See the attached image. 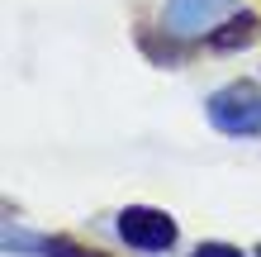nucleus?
Returning <instances> with one entry per match:
<instances>
[{
  "instance_id": "nucleus-1",
  "label": "nucleus",
  "mask_w": 261,
  "mask_h": 257,
  "mask_svg": "<svg viewBox=\"0 0 261 257\" xmlns=\"http://www.w3.org/2000/svg\"><path fill=\"white\" fill-rule=\"evenodd\" d=\"M209 124L233 133V138H256L261 133V86L256 81H228L209 96Z\"/></svg>"
},
{
  "instance_id": "nucleus-2",
  "label": "nucleus",
  "mask_w": 261,
  "mask_h": 257,
  "mask_svg": "<svg viewBox=\"0 0 261 257\" xmlns=\"http://www.w3.org/2000/svg\"><path fill=\"white\" fill-rule=\"evenodd\" d=\"M119 238L138 252H166L176 243V219L152 205H128L119 209Z\"/></svg>"
},
{
  "instance_id": "nucleus-3",
  "label": "nucleus",
  "mask_w": 261,
  "mask_h": 257,
  "mask_svg": "<svg viewBox=\"0 0 261 257\" xmlns=\"http://www.w3.org/2000/svg\"><path fill=\"white\" fill-rule=\"evenodd\" d=\"M228 10V0H166V29L171 34H199Z\"/></svg>"
},
{
  "instance_id": "nucleus-4",
  "label": "nucleus",
  "mask_w": 261,
  "mask_h": 257,
  "mask_svg": "<svg viewBox=\"0 0 261 257\" xmlns=\"http://www.w3.org/2000/svg\"><path fill=\"white\" fill-rule=\"evenodd\" d=\"M256 38H261V19H256V14H238V19H228L223 29L209 34V48L233 53V48H252Z\"/></svg>"
},
{
  "instance_id": "nucleus-5",
  "label": "nucleus",
  "mask_w": 261,
  "mask_h": 257,
  "mask_svg": "<svg viewBox=\"0 0 261 257\" xmlns=\"http://www.w3.org/2000/svg\"><path fill=\"white\" fill-rule=\"evenodd\" d=\"M5 243L10 248H38L43 257H95V252H86L81 243H71V238H24V233H10Z\"/></svg>"
},
{
  "instance_id": "nucleus-6",
  "label": "nucleus",
  "mask_w": 261,
  "mask_h": 257,
  "mask_svg": "<svg viewBox=\"0 0 261 257\" xmlns=\"http://www.w3.org/2000/svg\"><path fill=\"white\" fill-rule=\"evenodd\" d=\"M190 257H242V252H238L233 243H199Z\"/></svg>"
},
{
  "instance_id": "nucleus-7",
  "label": "nucleus",
  "mask_w": 261,
  "mask_h": 257,
  "mask_svg": "<svg viewBox=\"0 0 261 257\" xmlns=\"http://www.w3.org/2000/svg\"><path fill=\"white\" fill-rule=\"evenodd\" d=\"M256 252H261V248H256Z\"/></svg>"
}]
</instances>
